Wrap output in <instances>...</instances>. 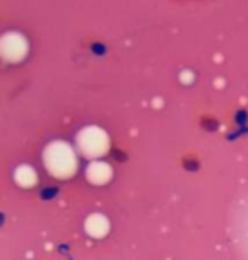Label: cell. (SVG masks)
I'll return each instance as SVG.
<instances>
[{"instance_id":"6da1fadb","label":"cell","mask_w":248,"mask_h":260,"mask_svg":"<svg viewBox=\"0 0 248 260\" xmlns=\"http://www.w3.org/2000/svg\"><path fill=\"white\" fill-rule=\"evenodd\" d=\"M92 50H94V53H104V46L95 43V45H92Z\"/></svg>"}]
</instances>
